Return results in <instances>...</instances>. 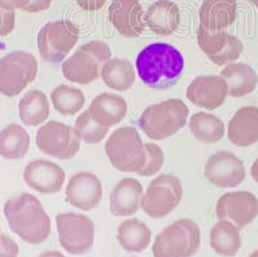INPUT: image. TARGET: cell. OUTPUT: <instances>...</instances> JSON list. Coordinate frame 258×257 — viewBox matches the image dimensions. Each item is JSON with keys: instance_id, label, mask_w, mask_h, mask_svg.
Masks as SVG:
<instances>
[{"instance_id": "obj_28", "label": "cell", "mask_w": 258, "mask_h": 257, "mask_svg": "<svg viewBox=\"0 0 258 257\" xmlns=\"http://www.w3.org/2000/svg\"><path fill=\"white\" fill-rule=\"evenodd\" d=\"M49 101L41 91L32 89L20 99L18 114L24 124L29 127L40 126L49 117Z\"/></svg>"}, {"instance_id": "obj_30", "label": "cell", "mask_w": 258, "mask_h": 257, "mask_svg": "<svg viewBox=\"0 0 258 257\" xmlns=\"http://www.w3.org/2000/svg\"><path fill=\"white\" fill-rule=\"evenodd\" d=\"M188 127L192 136L203 143H216L225 136V124L216 115L199 111L190 118Z\"/></svg>"}, {"instance_id": "obj_8", "label": "cell", "mask_w": 258, "mask_h": 257, "mask_svg": "<svg viewBox=\"0 0 258 257\" xmlns=\"http://www.w3.org/2000/svg\"><path fill=\"white\" fill-rule=\"evenodd\" d=\"M38 61L31 53L15 50L0 59V94L18 96L35 80Z\"/></svg>"}, {"instance_id": "obj_38", "label": "cell", "mask_w": 258, "mask_h": 257, "mask_svg": "<svg viewBox=\"0 0 258 257\" xmlns=\"http://www.w3.org/2000/svg\"><path fill=\"white\" fill-rule=\"evenodd\" d=\"M31 0H0V8L6 11H16V9H25Z\"/></svg>"}, {"instance_id": "obj_24", "label": "cell", "mask_w": 258, "mask_h": 257, "mask_svg": "<svg viewBox=\"0 0 258 257\" xmlns=\"http://www.w3.org/2000/svg\"><path fill=\"white\" fill-rule=\"evenodd\" d=\"M221 76L227 83L229 96L244 97L257 88L258 75L254 69L246 64H229L221 71Z\"/></svg>"}, {"instance_id": "obj_36", "label": "cell", "mask_w": 258, "mask_h": 257, "mask_svg": "<svg viewBox=\"0 0 258 257\" xmlns=\"http://www.w3.org/2000/svg\"><path fill=\"white\" fill-rule=\"evenodd\" d=\"M50 4H52V0H31L24 11L27 13H39L47 11Z\"/></svg>"}, {"instance_id": "obj_4", "label": "cell", "mask_w": 258, "mask_h": 257, "mask_svg": "<svg viewBox=\"0 0 258 257\" xmlns=\"http://www.w3.org/2000/svg\"><path fill=\"white\" fill-rule=\"evenodd\" d=\"M105 151L111 166L121 172L138 173L146 163L145 143L135 127H121L112 132Z\"/></svg>"}, {"instance_id": "obj_40", "label": "cell", "mask_w": 258, "mask_h": 257, "mask_svg": "<svg viewBox=\"0 0 258 257\" xmlns=\"http://www.w3.org/2000/svg\"><path fill=\"white\" fill-rule=\"evenodd\" d=\"M39 257H66V256L58 251H48V252H44V253H41Z\"/></svg>"}, {"instance_id": "obj_22", "label": "cell", "mask_w": 258, "mask_h": 257, "mask_svg": "<svg viewBox=\"0 0 258 257\" xmlns=\"http://www.w3.org/2000/svg\"><path fill=\"white\" fill-rule=\"evenodd\" d=\"M199 18L200 26L208 31L226 30L236 18V0H203Z\"/></svg>"}, {"instance_id": "obj_3", "label": "cell", "mask_w": 258, "mask_h": 257, "mask_svg": "<svg viewBox=\"0 0 258 257\" xmlns=\"http://www.w3.org/2000/svg\"><path fill=\"white\" fill-rule=\"evenodd\" d=\"M187 118V105L182 99L170 98L149 106L138 119V124L147 137L161 141L181 131Z\"/></svg>"}, {"instance_id": "obj_35", "label": "cell", "mask_w": 258, "mask_h": 257, "mask_svg": "<svg viewBox=\"0 0 258 257\" xmlns=\"http://www.w3.org/2000/svg\"><path fill=\"white\" fill-rule=\"evenodd\" d=\"M0 257H18V245L7 235L0 238Z\"/></svg>"}, {"instance_id": "obj_18", "label": "cell", "mask_w": 258, "mask_h": 257, "mask_svg": "<svg viewBox=\"0 0 258 257\" xmlns=\"http://www.w3.org/2000/svg\"><path fill=\"white\" fill-rule=\"evenodd\" d=\"M24 180L31 189L41 194H56L63 187L66 173L50 161L30 162L24 171Z\"/></svg>"}, {"instance_id": "obj_10", "label": "cell", "mask_w": 258, "mask_h": 257, "mask_svg": "<svg viewBox=\"0 0 258 257\" xmlns=\"http://www.w3.org/2000/svg\"><path fill=\"white\" fill-rule=\"evenodd\" d=\"M59 244L74 256L91 251L94 243L96 226L88 216L82 214H59L56 217Z\"/></svg>"}, {"instance_id": "obj_21", "label": "cell", "mask_w": 258, "mask_h": 257, "mask_svg": "<svg viewBox=\"0 0 258 257\" xmlns=\"http://www.w3.org/2000/svg\"><path fill=\"white\" fill-rule=\"evenodd\" d=\"M145 24L158 35L168 36L173 34L181 24L178 6L172 0H158L147 8Z\"/></svg>"}, {"instance_id": "obj_13", "label": "cell", "mask_w": 258, "mask_h": 257, "mask_svg": "<svg viewBox=\"0 0 258 257\" xmlns=\"http://www.w3.org/2000/svg\"><path fill=\"white\" fill-rule=\"evenodd\" d=\"M216 215L218 220H226L243 229L257 219L258 198L249 191L226 193L218 199Z\"/></svg>"}, {"instance_id": "obj_2", "label": "cell", "mask_w": 258, "mask_h": 257, "mask_svg": "<svg viewBox=\"0 0 258 257\" xmlns=\"http://www.w3.org/2000/svg\"><path fill=\"white\" fill-rule=\"evenodd\" d=\"M11 230L29 244H40L50 234V219L36 196L22 193L4 204Z\"/></svg>"}, {"instance_id": "obj_7", "label": "cell", "mask_w": 258, "mask_h": 257, "mask_svg": "<svg viewBox=\"0 0 258 257\" xmlns=\"http://www.w3.org/2000/svg\"><path fill=\"white\" fill-rule=\"evenodd\" d=\"M79 34V26L70 20L45 24L38 34V49L41 59L49 64L62 62L78 43Z\"/></svg>"}, {"instance_id": "obj_31", "label": "cell", "mask_w": 258, "mask_h": 257, "mask_svg": "<svg viewBox=\"0 0 258 257\" xmlns=\"http://www.w3.org/2000/svg\"><path fill=\"white\" fill-rule=\"evenodd\" d=\"M53 108L63 117L78 114L85 104V96L80 89L71 85H58L50 93Z\"/></svg>"}, {"instance_id": "obj_16", "label": "cell", "mask_w": 258, "mask_h": 257, "mask_svg": "<svg viewBox=\"0 0 258 257\" xmlns=\"http://www.w3.org/2000/svg\"><path fill=\"white\" fill-rule=\"evenodd\" d=\"M109 20L120 35L138 38L145 31V12L138 0H112Z\"/></svg>"}, {"instance_id": "obj_6", "label": "cell", "mask_w": 258, "mask_h": 257, "mask_svg": "<svg viewBox=\"0 0 258 257\" xmlns=\"http://www.w3.org/2000/svg\"><path fill=\"white\" fill-rule=\"evenodd\" d=\"M202 233L197 222L181 219L155 238L154 257H192L200 248Z\"/></svg>"}, {"instance_id": "obj_23", "label": "cell", "mask_w": 258, "mask_h": 257, "mask_svg": "<svg viewBox=\"0 0 258 257\" xmlns=\"http://www.w3.org/2000/svg\"><path fill=\"white\" fill-rule=\"evenodd\" d=\"M88 111L94 122L105 128H111L124 119L128 111V105L121 96L101 93L92 101Z\"/></svg>"}, {"instance_id": "obj_41", "label": "cell", "mask_w": 258, "mask_h": 257, "mask_svg": "<svg viewBox=\"0 0 258 257\" xmlns=\"http://www.w3.org/2000/svg\"><path fill=\"white\" fill-rule=\"evenodd\" d=\"M249 257H258V249H255V251L254 252H253V253L252 254H250V256Z\"/></svg>"}, {"instance_id": "obj_11", "label": "cell", "mask_w": 258, "mask_h": 257, "mask_svg": "<svg viewBox=\"0 0 258 257\" xmlns=\"http://www.w3.org/2000/svg\"><path fill=\"white\" fill-rule=\"evenodd\" d=\"M36 145L41 152L52 158L66 161L73 159L79 152L80 138L75 128L50 120L36 132Z\"/></svg>"}, {"instance_id": "obj_17", "label": "cell", "mask_w": 258, "mask_h": 257, "mask_svg": "<svg viewBox=\"0 0 258 257\" xmlns=\"http://www.w3.org/2000/svg\"><path fill=\"white\" fill-rule=\"evenodd\" d=\"M102 184L94 173L79 172L66 186V202L82 211H92L101 203Z\"/></svg>"}, {"instance_id": "obj_39", "label": "cell", "mask_w": 258, "mask_h": 257, "mask_svg": "<svg viewBox=\"0 0 258 257\" xmlns=\"http://www.w3.org/2000/svg\"><path fill=\"white\" fill-rule=\"evenodd\" d=\"M250 175H252L253 180L258 184V158L255 159V162L253 163L252 168H250Z\"/></svg>"}, {"instance_id": "obj_12", "label": "cell", "mask_w": 258, "mask_h": 257, "mask_svg": "<svg viewBox=\"0 0 258 257\" xmlns=\"http://www.w3.org/2000/svg\"><path fill=\"white\" fill-rule=\"evenodd\" d=\"M198 44L207 57L218 66L234 64L244 50L238 36L230 35L226 30L212 32L203 26L198 29Z\"/></svg>"}, {"instance_id": "obj_42", "label": "cell", "mask_w": 258, "mask_h": 257, "mask_svg": "<svg viewBox=\"0 0 258 257\" xmlns=\"http://www.w3.org/2000/svg\"><path fill=\"white\" fill-rule=\"evenodd\" d=\"M250 2H252V3L254 4V7H255V8L258 9V0H250Z\"/></svg>"}, {"instance_id": "obj_37", "label": "cell", "mask_w": 258, "mask_h": 257, "mask_svg": "<svg viewBox=\"0 0 258 257\" xmlns=\"http://www.w3.org/2000/svg\"><path fill=\"white\" fill-rule=\"evenodd\" d=\"M78 6L83 11H88V12H96L103 8L106 4V0H77Z\"/></svg>"}, {"instance_id": "obj_33", "label": "cell", "mask_w": 258, "mask_h": 257, "mask_svg": "<svg viewBox=\"0 0 258 257\" xmlns=\"http://www.w3.org/2000/svg\"><path fill=\"white\" fill-rule=\"evenodd\" d=\"M145 150H146V163L144 170L140 171L137 175L142 177H150L156 175L161 170L164 164V152L160 146L153 142L145 143Z\"/></svg>"}, {"instance_id": "obj_32", "label": "cell", "mask_w": 258, "mask_h": 257, "mask_svg": "<svg viewBox=\"0 0 258 257\" xmlns=\"http://www.w3.org/2000/svg\"><path fill=\"white\" fill-rule=\"evenodd\" d=\"M75 132H77L78 137L80 141L89 145H94V143H100L103 138L106 137L109 128L100 126L98 123L94 122L92 119L89 111H84L78 117L77 122H75Z\"/></svg>"}, {"instance_id": "obj_19", "label": "cell", "mask_w": 258, "mask_h": 257, "mask_svg": "<svg viewBox=\"0 0 258 257\" xmlns=\"http://www.w3.org/2000/svg\"><path fill=\"white\" fill-rule=\"evenodd\" d=\"M227 137L235 146L248 147L258 142V108L244 106L229 122Z\"/></svg>"}, {"instance_id": "obj_29", "label": "cell", "mask_w": 258, "mask_h": 257, "mask_svg": "<svg viewBox=\"0 0 258 257\" xmlns=\"http://www.w3.org/2000/svg\"><path fill=\"white\" fill-rule=\"evenodd\" d=\"M30 147V136L20 124H9L0 132V157L8 161L22 159Z\"/></svg>"}, {"instance_id": "obj_43", "label": "cell", "mask_w": 258, "mask_h": 257, "mask_svg": "<svg viewBox=\"0 0 258 257\" xmlns=\"http://www.w3.org/2000/svg\"><path fill=\"white\" fill-rule=\"evenodd\" d=\"M2 235H3V234H2V229H0V238H2Z\"/></svg>"}, {"instance_id": "obj_26", "label": "cell", "mask_w": 258, "mask_h": 257, "mask_svg": "<svg viewBox=\"0 0 258 257\" xmlns=\"http://www.w3.org/2000/svg\"><path fill=\"white\" fill-rule=\"evenodd\" d=\"M211 247L223 257H234L241 248L240 229L232 222L218 220L211 230Z\"/></svg>"}, {"instance_id": "obj_1", "label": "cell", "mask_w": 258, "mask_h": 257, "mask_svg": "<svg viewBox=\"0 0 258 257\" xmlns=\"http://www.w3.org/2000/svg\"><path fill=\"white\" fill-rule=\"evenodd\" d=\"M136 69L144 84L153 89H165L176 84L185 69V60L176 47L153 43L136 59Z\"/></svg>"}, {"instance_id": "obj_34", "label": "cell", "mask_w": 258, "mask_h": 257, "mask_svg": "<svg viewBox=\"0 0 258 257\" xmlns=\"http://www.w3.org/2000/svg\"><path fill=\"white\" fill-rule=\"evenodd\" d=\"M16 25L15 11H6L0 8V38L13 31Z\"/></svg>"}, {"instance_id": "obj_14", "label": "cell", "mask_w": 258, "mask_h": 257, "mask_svg": "<svg viewBox=\"0 0 258 257\" xmlns=\"http://www.w3.org/2000/svg\"><path fill=\"white\" fill-rule=\"evenodd\" d=\"M206 178L221 189L236 187L245 180V168L241 159L226 150L214 152L206 163Z\"/></svg>"}, {"instance_id": "obj_9", "label": "cell", "mask_w": 258, "mask_h": 257, "mask_svg": "<svg viewBox=\"0 0 258 257\" xmlns=\"http://www.w3.org/2000/svg\"><path fill=\"white\" fill-rule=\"evenodd\" d=\"M182 194L183 189L179 178L163 173L149 184L141 198V208L151 219H163L178 207Z\"/></svg>"}, {"instance_id": "obj_25", "label": "cell", "mask_w": 258, "mask_h": 257, "mask_svg": "<svg viewBox=\"0 0 258 257\" xmlns=\"http://www.w3.org/2000/svg\"><path fill=\"white\" fill-rule=\"evenodd\" d=\"M117 242L126 252H144L151 242V230L145 222L137 219L123 221L117 228Z\"/></svg>"}, {"instance_id": "obj_5", "label": "cell", "mask_w": 258, "mask_h": 257, "mask_svg": "<svg viewBox=\"0 0 258 257\" xmlns=\"http://www.w3.org/2000/svg\"><path fill=\"white\" fill-rule=\"evenodd\" d=\"M111 59V49L106 43L92 40L75 50L70 59L62 64L64 79L77 84H89L98 79L103 65Z\"/></svg>"}, {"instance_id": "obj_15", "label": "cell", "mask_w": 258, "mask_h": 257, "mask_svg": "<svg viewBox=\"0 0 258 257\" xmlns=\"http://www.w3.org/2000/svg\"><path fill=\"white\" fill-rule=\"evenodd\" d=\"M229 96L227 83L222 76H198L188 85L186 97L191 104L206 110H216L223 105Z\"/></svg>"}, {"instance_id": "obj_27", "label": "cell", "mask_w": 258, "mask_h": 257, "mask_svg": "<svg viewBox=\"0 0 258 257\" xmlns=\"http://www.w3.org/2000/svg\"><path fill=\"white\" fill-rule=\"evenodd\" d=\"M101 78L114 91L125 92L135 84L136 69L126 59H110L103 65Z\"/></svg>"}, {"instance_id": "obj_20", "label": "cell", "mask_w": 258, "mask_h": 257, "mask_svg": "<svg viewBox=\"0 0 258 257\" xmlns=\"http://www.w3.org/2000/svg\"><path fill=\"white\" fill-rule=\"evenodd\" d=\"M144 187L136 178H123L110 194V211L114 216L126 217L137 214L141 207Z\"/></svg>"}]
</instances>
